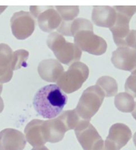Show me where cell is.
Segmentation results:
<instances>
[{
    "label": "cell",
    "mask_w": 136,
    "mask_h": 150,
    "mask_svg": "<svg viewBox=\"0 0 136 150\" xmlns=\"http://www.w3.org/2000/svg\"><path fill=\"white\" fill-rule=\"evenodd\" d=\"M67 95L56 84L40 88L33 98V105L43 118L53 119L59 115L67 102Z\"/></svg>",
    "instance_id": "cell-1"
},
{
    "label": "cell",
    "mask_w": 136,
    "mask_h": 150,
    "mask_svg": "<svg viewBox=\"0 0 136 150\" xmlns=\"http://www.w3.org/2000/svg\"><path fill=\"white\" fill-rule=\"evenodd\" d=\"M49 48L61 63L71 65L80 60L82 51L74 44L69 42L58 32H52L47 37Z\"/></svg>",
    "instance_id": "cell-2"
},
{
    "label": "cell",
    "mask_w": 136,
    "mask_h": 150,
    "mask_svg": "<svg viewBox=\"0 0 136 150\" xmlns=\"http://www.w3.org/2000/svg\"><path fill=\"white\" fill-rule=\"evenodd\" d=\"M105 95L97 85H93L84 90L75 108L79 117L84 120L91 121L98 111Z\"/></svg>",
    "instance_id": "cell-3"
},
{
    "label": "cell",
    "mask_w": 136,
    "mask_h": 150,
    "mask_svg": "<svg viewBox=\"0 0 136 150\" xmlns=\"http://www.w3.org/2000/svg\"><path fill=\"white\" fill-rule=\"evenodd\" d=\"M89 75L88 67L83 62H77L63 72L56 83L64 93L71 94L81 88Z\"/></svg>",
    "instance_id": "cell-4"
},
{
    "label": "cell",
    "mask_w": 136,
    "mask_h": 150,
    "mask_svg": "<svg viewBox=\"0 0 136 150\" xmlns=\"http://www.w3.org/2000/svg\"><path fill=\"white\" fill-rule=\"evenodd\" d=\"M74 130L84 150H105V141L90 121L81 120Z\"/></svg>",
    "instance_id": "cell-5"
},
{
    "label": "cell",
    "mask_w": 136,
    "mask_h": 150,
    "mask_svg": "<svg viewBox=\"0 0 136 150\" xmlns=\"http://www.w3.org/2000/svg\"><path fill=\"white\" fill-rule=\"evenodd\" d=\"M74 44L81 51L94 55L106 53L107 44L104 38L96 35L92 30H81L74 37Z\"/></svg>",
    "instance_id": "cell-6"
},
{
    "label": "cell",
    "mask_w": 136,
    "mask_h": 150,
    "mask_svg": "<svg viewBox=\"0 0 136 150\" xmlns=\"http://www.w3.org/2000/svg\"><path fill=\"white\" fill-rule=\"evenodd\" d=\"M13 35L19 40H24L30 37L35 29V21L30 12L20 11L16 12L10 19Z\"/></svg>",
    "instance_id": "cell-7"
},
{
    "label": "cell",
    "mask_w": 136,
    "mask_h": 150,
    "mask_svg": "<svg viewBox=\"0 0 136 150\" xmlns=\"http://www.w3.org/2000/svg\"><path fill=\"white\" fill-rule=\"evenodd\" d=\"M132 137V131L127 125L123 123L114 124L110 129L105 141V150H120Z\"/></svg>",
    "instance_id": "cell-8"
},
{
    "label": "cell",
    "mask_w": 136,
    "mask_h": 150,
    "mask_svg": "<svg viewBox=\"0 0 136 150\" xmlns=\"http://www.w3.org/2000/svg\"><path fill=\"white\" fill-rule=\"evenodd\" d=\"M113 66L119 69L131 72L136 66V49L128 47H119L111 57Z\"/></svg>",
    "instance_id": "cell-9"
},
{
    "label": "cell",
    "mask_w": 136,
    "mask_h": 150,
    "mask_svg": "<svg viewBox=\"0 0 136 150\" xmlns=\"http://www.w3.org/2000/svg\"><path fill=\"white\" fill-rule=\"evenodd\" d=\"M25 145L26 139L21 132L12 128L0 132V150H23Z\"/></svg>",
    "instance_id": "cell-10"
},
{
    "label": "cell",
    "mask_w": 136,
    "mask_h": 150,
    "mask_svg": "<svg viewBox=\"0 0 136 150\" xmlns=\"http://www.w3.org/2000/svg\"><path fill=\"white\" fill-rule=\"evenodd\" d=\"M67 131L63 122L58 117L43 122L42 133L46 142H60Z\"/></svg>",
    "instance_id": "cell-11"
},
{
    "label": "cell",
    "mask_w": 136,
    "mask_h": 150,
    "mask_svg": "<svg viewBox=\"0 0 136 150\" xmlns=\"http://www.w3.org/2000/svg\"><path fill=\"white\" fill-rule=\"evenodd\" d=\"M38 71L40 77L49 83H57L64 71L61 63L54 59L42 60L38 66Z\"/></svg>",
    "instance_id": "cell-12"
},
{
    "label": "cell",
    "mask_w": 136,
    "mask_h": 150,
    "mask_svg": "<svg viewBox=\"0 0 136 150\" xmlns=\"http://www.w3.org/2000/svg\"><path fill=\"white\" fill-rule=\"evenodd\" d=\"M117 14L113 7L110 6H94L91 14L93 22L96 25L111 28L116 21Z\"/></svg>",
    "instance_id": "cell-13"
},
{
    "label": "cell",
    "mask_w": 136,
    "mask_h": 150,
    "mask_svg": "<svg viewBox=\"0 0 136 150\" xmlns=\"http://www.w3.org/2000/svg\"><path fill=\"white\" fill-rule=\"evenodd\" d=\"M13 52L8 45L0 44V83L9 82L13 76Z\"/></svg>",
    "instance_id": "cell-14"
},
{
    "label": "cell",
    "mask_w": 136,
    "mask_h": 150,
    "mask_svg": "<svg viewBox=\"0 0 136 150\" xmlns=\"http://www.w3.org/2000/svg\"><path fill=\"white\" fill-rule=\"evenodd\" d=\"M36 19L40 28L46 33H52L53 30H57L62 22L57 10L50 6L40 13Z\"/></svg>",
    "instance_id": "cell-15"
},
{
    "label": "cell",
    "mask_w": 136,
    "mask_h": 150,
    "mask_svg": "<svg viewBox=\"0 0 136 150\" xmlns=\"http://www.w3.org/2000/svg\"><path fill=\"white\" fill-rule=\"evenodd\" d=\"M81 30L93 31V25L90 21L83 18H76L72 21H63L57 28V31L62 36L75 37L76 35Z\"/></svg>",
    "instance_id": "cell-16"
},
{
    "label": "cell",
    "mask_w": 136,
    "mask_h": 150,
    "mask_svg": "<svg viewBox=\"0 0 136 150\" xmlns=\"http://www.w3.org/2000/svg\"><path fill=\"white\" fill-rule=\"evenodd\" d=\"M116 14V22L110 30L113 33L114 42L119 47H121L123 41L130 32L129 23L132 18L118 12Z\"/></svg>",
    "instance_id": "cell-17"
},
{
    "label": "cell",
    "mask_w": 136,
    "mask_h": 150,
    "mask_svg": "<svg viewBox=\"0 0 136 150\" xmlns=\"http://www.w3.org/2000/svg\"><path fill=\"white\" fill-rule=\"evenodd\" d=\"M44 120L34 119L26 125L24 133L26 141L33 147L44 146L46 142L42 133Z\"/></svg>",
    "instance_id": "cell-18"
},
{
    "label": "cell",
    "mask_w": 136,
    "mask_h": 150,
    "mask_svg": "<svg viewBox=\"0 0 136 150\" xmlns=\"http://www.w3.org/2000/svg\"><path fill=\"white\" fill-rule=\"evenodd\" d=\"M134 98L127 92H121L115 96L114 104L116 108L122 112H134L136 108Z\"/></svg>",
    "instance_id": "cell-19"
},
{
    "label": "cell",
    "mask_w": 136,
    "mask_h": 150,
    "mask_svg": "<svg viewBox=\"0 0 136 150\" xmlns=\"http://www.w3.org/2000/svg\"><path fill=\"white\" fill-rule=\"evenodd\" d=\"M96 85L104 92L106 97H111L117 94L118 85L113 77L108 76H103L99 78Z\"/></svg>",
    "instance_id": "cell-20"
},
{
    "label": "cell",
    "mask_w": 136,
    "mask_h": 150,
    "mask_svg": "<svg viewBox=\"0 0 136 150\" xmlns=\"http://www.w3.org/2000/svg\"><path fill=\"white\" fill-rule=\"evenodd\" d=\"M58 117L63 122L67 130L75 129L79 122L82 120L75 109L64 111L61 113Z\"/></svg>",
    "instance_id": "cell-21"
},
{
    "label": "cell",
    "mask_w": 136,
    "mask_h": 150,
    "mask_svg": "<svg viewBox=\"0 0 136 150\" xmlns=\"http://www.w3.org/2000/svg\"><path fill=\"white\" fill-rule=\"evenodd\" d=\"M55 8L63 21H72L79 14V6H56Z\"/></svg>",
    "instance_id": "cell-22"
},
{
    "label": "cell",
    "mask_w": 136,
    "mask_h": 150,
    "mask_svg": "<svg viewBox=\"0 0 136 150\" xmlns=\"http://www.w3.org/2000/svg\"><path fill=\"white\" fill-rule=\"evenodd\" d=\"M29 57V53L25 50L19 49L13 53V64L12 67L13 71L20 69L24 67L26 64V61Z\"/></svg>",
    "instance_id": "cell-23"
},
{
    "label": "cell",
    "mask_w": 136,
    "mask_h": 150,
    "mask_svg": "<svg viewBox=\"0 0 136 150\" xmlns=\"http://www.w3.org/2000/svg\"><path fill=\"white\" fill-rule=\"evenodd\" d=\"M125 90L133 97H136V66L131 71L130 75L126 80Z\"/></svg>",
    "instance_id": "cell-24"
},
{
    "label": "cell",
    "mask_w": 136,
    "mask_h": 150,
    "mask_svg": "<svg viewBox=\"0 0 136 150\" xmlns=\"http://www.w3.org/2000/svg\"><path fill=\"white\" fill-rule=\"evenodd\" d=\"M116 12L128 15L132 18L136 13V6H114Z\"/></svg>",
    "instance_id": "cell-25"
},
{
    "label": "cell",
    "mask_w": 136,
    "mask_h": 150,
    "mask_svg": "<svg viewBox=\"0 0 136 150\" xmlns=\"http://www.w3.org/2000/svg\"><path fill=\"white\" fill-rule=\"evenodd\" d=\"M31 150H49L46 146L44 145V146H39V147H33V149H32Z\"/></svg>",
    "instance_id": "cell-26"
},
{
    "label": "cell",
    "mask_w": 136,
    "mask_h": 150,
    "mask_svg": "<svg viewBox=\"0 0 136 150\" xmlns=\"http://www.w3.org/2000/svg\"><path fill=\"white\" fill-rule=\"evenodd\" d=\"M4 108V103L2 97L0 96V113L2 112Z\"/></svg>",
    "instance_id": "cell-27"
},
{
    "label": "cell",
    "mask_w": 136,
    "mask_h": 150,
    "mask_svg": "<svg viewBox=\"0 0 136 150\" xmlns=\"http://www.w3.org/2000/svg\"><path fill=\"white\" fill-rule=\"evenodd\" d=\"M8 6H0V15L6 9Z\"/></svg>",
    "instance_id": "cell-28"
},
{
    "label": "cell",
    "mask_w": 136,
    "mask_h": 150,
    "mask_svg": "<svg viewBox=\"0 0 136 150\" xmlns=\"http://www.w3.org/2000/svg\"><path fill=\"white\" fill-rule=\"evenodd\" d=\"M2 89H3V86H2V83H0V94H1L2 91Z\"/></svg>",
    "instance_id": "cell-29"
},
{
    "label": "cell",
    "mask_w": 136,
    "mask_h": 150,
    "mask_svg": "<svg viewBox=\"0 0 136 150\" xmlns=\"http://www.w3.org/2000/svg\"><path fill=\"white\" fill-rule=\"evenodd\" d=\"M135 136H136V133H135Z\"/></svg>",
    "instance_id": "cell-30"
}]
</instances>
